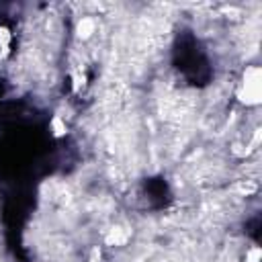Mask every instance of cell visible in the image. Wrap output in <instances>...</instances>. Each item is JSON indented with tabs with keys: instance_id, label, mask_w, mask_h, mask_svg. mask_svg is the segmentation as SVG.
I'll return each mask as SVG.
<instances>
[{
	"instance_id": "1",
	"label": "cell",
	"mask_w": 262,
	"mask_h": 262,
	"mask_svg": "<svg viewBox=\"0 0 262 262\" xmlns=\"http://www.w3.org/2000/svg\"><path fill=\"white\" fill-rule=\"evenodd\" d=\"M260 70L258 68H248L244 76V88L240 90V100L246 105H258L260 102Z\"/></svg>"
},
{
	"instance_id": "2",
	"label": "cell",
	"mask_w": 262,
	"mask_h": 262,
	"mask_svg": "<svg viewBox=\"0 0 262 262\" xmlns=\"http://www.w3.org/2000/svg\"><path fill=\"white\" fill-rule=\"evenodd\" d=\"M125 240H127V234H121V227H117V230H113L111 236L107 238L109 244H123Z\"/></svg>"
},
{
	"instance_id": "3",
	"label": "cell",
	"mask_w": 262,
	"mask_h": 262,
	"mask_svg": "<svg viewBox=\"0 0 262 262\" xmlns=\"http://www.w3.org/2000/svg\"><path fill=\"white\" fill-rule=\"evenodd\" d=\"M93 29H95V23L90 19H84L80 25H78V33H80V37H88L90 33H93Z\"/></svg>"
},
{
	"instance_id": "4",
	"label": "cell",
	"mask_w": 262,
	"mask_h": 262,
	"mask_svg": "<svg viewBox=\"0 0 262 262\" xmlns=\"http://www.w3.org/2000/svg\"><path fill=\"white\" fill-rule=\"evenodd\" d=\"M53 129H55V135H62V133L66 131V127L62 125V121H60V119H53Z\"/></svg>"
},
{
	"instance_id": "5",
	"label": "cell",
	"mask_w": 262,
	"mask_h": 262,
	"mask_svg": "<svg viewBox=\"0 0 262 262\" xmlns=\"http://www.w3.org/2000/svg\"><path fill=\"white\" fill-rule=\"evenodd\" d=\"M258 258H260V250H258V248H256V250H252V252L248 254V262H256Z\"/></svg>"
},
{
	"instance_id": "6",
	"label": "cell",
	"mask_w": 262,
	"mask_h": 262,
	"mask_svg": "<svg viewBox=\"0 0 262 262\" xmlns=\"http://www.w3.org/2000/svg\"><path fill=\"white\" fill-rule=\"evenodd\" d=\"M100 260V252H98V248H95L93 252H90V262H98Z\"/></svg>"
}]
</instances>
